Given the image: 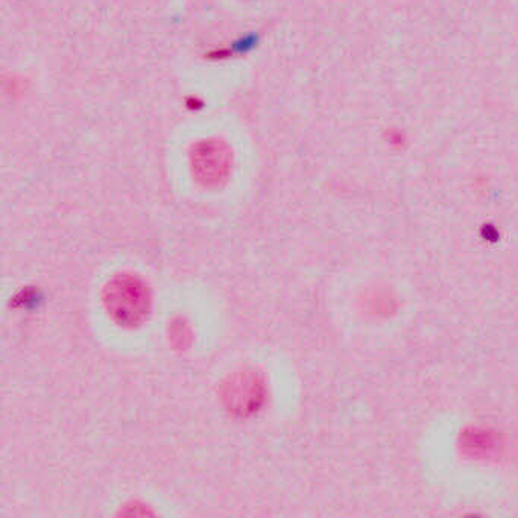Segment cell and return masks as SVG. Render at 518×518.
I'll return each mask as SVG.
<instances>
[{
	"instance_id": "1",
	"label": "cell",
	"mask_w": 518,
	"mask_h": 518,
	"mask_svg": "<svg viewBox=\"0 0 518 518\" xmlns=\"http://www.w3.org/2000/svg\"><path fill=\"white\" fill-rule=\"evenodd\" d=\"M105 309L113 321L123 327H136L148 318L150 289L140 278L120 274L111 278L104 289Z\"/></svg>"
},
{
	"instance_id": "2",
	"label": "cell",
	"mask_w": 518,
	"mask_h": 518,
	"mask_svg": "<svg viewBox=\"0 0 518 518\" xmlns=\"http://www.w3.org/2000/svg\"><path fill=\"white\" fill-rule=\"evenodd\" d=\"M264 397V383L255 374L237 373L225 383L223 400L233 412L241 415L253 414L259 409Z\"/></svg>"
}]
</instances>
